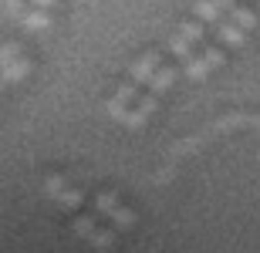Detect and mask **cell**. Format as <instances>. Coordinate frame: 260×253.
<instances>
[{
	"label": "cell",
	"mask_w": 260,
	"mask_h": 253,
	"mask_svg": "<svg viewBox=\"0 0 260 253\" xmlns=\"http://www.w3.org/2000/svg\"><path fill=\"white\" fill-rule=\"evenodd\" d=\"M30 7H38V10H51V7H58V0H27Z\"/></svg>",
	"instance_id": "cell-16"
},
{
	"label": "cell",
	"mask_w": 260,
	"mask_h": 253,
	"mask_svg": "<svg viewBox=\"0 0 260 253\" xmlns=\"http://www.w3.org/2000/svg\"><path fill=\"white\" fill-rule=\"evenodd\" d=\"M226 20H233V24H237V27H243V30H250L253 24H257L253 10H247V7H233L230 14H226Z\"/></svg>",
	"instance_id": "cell-13"
},
{
	"label": "cell",
	"mask_w": 260,
	"mask_h": 253,
	"mask_svg": "<svg viewBox=\"0 0 260 253\" xmlns=\"http://www.w3.org/2000/svg\"><path fill=\"white\" fill-rule=\"evenodd\" d=\"M213 30H216V38H220L223 44H230V48H240L243 41H247V30L237 27V24H233V20H226V17H223Z\"/></svg>",
	"instance_id": "cell-7"
},
{
	"label": "cell",
	"mask_w": 260,
	"mask_h": 253,
	"mask_svg": "<svg viewBox=\"0 0 260 253\" xmlns=\"http://www.w3.org/2000/svg\"><path fill=\"white\" fill-rule=\"evenodd\" d=\"M220 64H223V51L220 48H206L200 58H193L189 64H186V75H189L193 81H200V78H206L213 68H220Z\"/></svg>",
	"instance_id": "cell-5"
},
{
	"label": "cell",
	"mask_w": 260,
	"mask_h": 253,
	"mask_svg": "<svg viewBox=\"0 0 260 253\" xmlns=\"http://www.w3.org/2000/svg\"><path fill=\"white\" fill-rule=\"evenodd\" d=\"M27 58H24V51H20L17 41H4V48H0V71H4V85H14L27 75Z\"/></svg>",
	"instance_id": "cell-1"
},
{
	"label": "cell",
	"mask_w": 260,
	"mask_h": 253,
	"mask_svg": "<svg viewBox=\"0 0 260 253\" xmlns=\"http://www.w3.org/2000/svg\"><path fill=\"white\" fill-rule=\"evenodd\" d=\"M54 199H58L64 209H75V206H81V193H78V189H68V186L61 189L58 196H54Z\"/></svg>",
	"instance_id": "cell-14"
},
{
	"label": "cell",
	"mask_w": 260,
	"mask_h": 253,
	"mask_svg": "<svg viewBox=\"0 0 260 253\" xmlns=\"http://www.w3.org/2000/svg\"><path fill=\"white\" fill-rule=\"evenodd\" d=\"M155 105H159V95H152V91H142V95H139V101L132 105V112H128V118H125V128H142L145 118L155 112Z\"/></svg>",
	"instance_id": "cell-6"
},
{
	"label": "cell",
	"mask_w": 260,
	"mask_h": 253,
	"mask_svg": "<svg viewBox=\"0 0 260 253\" xmlns=\"http://www.w3.org/2000/svg\"><path fill=\"white\" fill-rule=\"evenodd\" d=\"M176 30H179L183 38H189L193 44H200V41H203V34H206V24H203V20H183V24H179Z\"/></svg>",
	"instance_id": "cell-12"
},
{
	"label": "cell",
	"mask_w": 260,
	"mask_h": 253,
	"mask_svg": "<svg viewBox=\"0 0 260 253\" xmlns=\"http://www.w3.org/2000/svg\"><path fill=\"white\" fill-rule=\"evenodd\" d=\"M162 68V51H142L139 58L128 64V81H135V85H152L155 71Z\"/></svg>",
	"instance_id": "cell-2"
},
{
	"label": "cell",
	"mask_w": 260,
	"mask_h": 253,
	"mask_svg": "<svg viewBox=\"0 0 260 253\" xmlns=\"http://www.w3.org/2000/svg\"><path fill=\"white\" fill-rule=\"evenodd\" d=\"M173 81H176V68H173V64H162V68L155 71V78H152V85H149V91H152V95H162Z\"/></svg>",
	"instance_id": "cell-11"
},
{
	"label": "cell",
	"mask_w": 260,
	"mask_h": 253,
	"mask_svg": "<svg viewBox=\"0 0 260 253\" xmlns=\"http://www.w3.org/2000/svg\"><path fill=\"white\" fill-rule=\"evenodd\" d=\"M193 14H196V20H203V24H213V27H216V24L226 17L216 0H196V4H193Z\"/></svg>",
	"instance_id": "cell-8"
},
{
	"label": "cell",
	"mask_w": 260,
	"mask_h": 253,
	"mask_svg": "<svg viewBox=\"0 0 260 253\" xmlns=\"http://www.w3.org/2000/svg\"><path fill=\"white\" fill-rule=\"evenodd\" d=\"M20 24H24L27 30H48L51 27V10L27 7V10H24V17H20Z\"/></svg>",
	"instance_id": "cell-9"
},
{
	"label": "cell",
	"mask_w": 260,
	"mask_h": 253,
	"mask_svg": "<svg viewBox=\"0 0 260 253\" xmlns=\"http://www.w3.org/2000/svg\"><path fill=\"white\" fill-rule=\"evenodd\" d=\"M169 51H173V54H176L179 61H183V64H189V61L196 58V54H193V41H189V38H183L179 30H176L173 38H169Z\"/></svg>",
	"instance_id": "cell-10"
},
{
	"label": "cell",
	"mask_w": 260,
	"mask_h": 253,
	"mask_svg": "<svg viewBox=\"0 0 260 253\" xmlns=\"http://www.w3.org/2000/svg\"><path fill=\"white\" fill-rule=\"evenodd\" d=\"M95 209H98L102 216H108L115 226H122V230H128V226L135 223V213L128 209V206H118V199H115L112 193H98V196H95Z\"/></svg>",
	"instance_id": "cell-3"
},
{
	"label": "cell",
	"mask_w": 260,
	"mask_h": 253,
	"mask_svg": "<svg viewBox=\"0 0 260 253\" xmlns=\"http://www.w3.org/2000/svg\"><path fill=\"white\" fill-rule=\"evenodd\" d=\"M4 14L7 17H24V0H4Z\"/></svg>",
	"instance_id": "cell-15"
},
{
	"label": "cell",
	"mask_w": 260,
	"mask_h": 253,
	"mask_svg": "<svg viewBox=\"0 0 260 253\" xmlns=\"http://www.w3.org/2000/svg\"><path fill=\"white\" fill-rule=\"evenodd\" d=\"M75 233L85 236L88 243L98 246V250H112V246H115V233H112V230L95 226V220H88V216H78V220H75Z\"/></svg>",
	"instance_id": "cell-4"
}]
</instances>
